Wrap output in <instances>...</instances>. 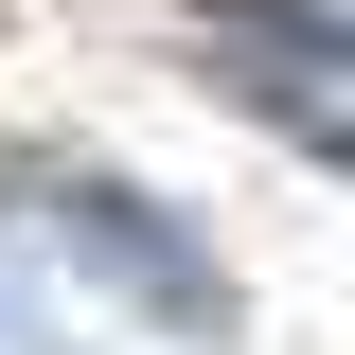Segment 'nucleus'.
Returning a JSON list of instances; mask_svg holds the SVG:
<instances>
[{"label":"nucleus","instance_id":"f257e3e1","mask_svg":"<svg viewBox=\"0 0 355 355\" xmlns=\"http://www.w3.org/2000/svg\"><path fill=\"white\" fill-rule=\"evenodd\" d=\"M18 178H36V231H53V249H89V266H107V284H125L142 320H178V338H214V320H231L214 249H178V231L142 214V196H125L107 160H18Z\"/></svg>","mask_w":355,"mask_h":355}]
</instances>
